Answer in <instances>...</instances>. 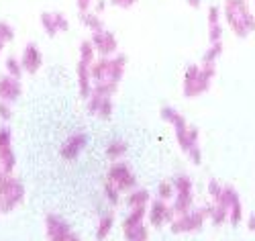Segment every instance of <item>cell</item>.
<instances>
[{"instance_id": "cell-29", "label": "cell", "mask_w": 255, "mask_h": 241, "mask_svg": "<svg viewBox=\"0 0 255 241\" xmlns=\"http://www.w3.org/2000/svg\"><path fill=\"white\" fill-rule=\"evenodd\" d=\"M12 149V133L8 127H0V151Z\"/></svg>"}, {"instance_id": "cell-28", "label": "cell", "mask_w": 255, "mask_h": 241, "mask_svg": "<svg viewBox=\"0 0 255 241\" xmlns=\"http://www.w3.org/2000/svg\"><path fill=\"white\" fill-rule=\"evenodd\" d=\"M96 115H98L100 119H104V121H109V119H111V115H113V96L104 98V100L100 102V106H98Z\"/></svg>"}, {"instance_id": "cell-34", "label": "cell", "mask_w": 255, "mask_h": 241, "mask_svg": "<svg viewBox=\"0 0 255 241\" xmlns=\"http://www.w3.org/2000/svg\"><path fill=\"white\" fill-rule=\"evenodd\" d=\"M0 119H2V121H10L12 119V106H10V102L0 100Z\"/></svg>"}, {"instance_id": "cell-13", "label": "cell", "mask_w": 255, "mask_h": 241, "mask_svg": "<svg viewBox=\"0 0 255 241\" xmlns=\"http://www.w3.org/2000/svg\"><path fill=\"white\" fill-rule=\"evenodd\" d=\"M23 94V86H20V78H12V76H4L0 78V100L4 102H14Z\"/></svg>"}, {"instance_id": "cell-16", "label": "cell", "mask_w": 255, "mask_h": 241, "mask_svg": "<svg viewBox=\"0 0 255 241\" xmlns=\"http://www.w3.org/2000/svg\"><path fill=\"white\" fill-rule=\"evenodd\" d=\"M127 149H129L127 141H123V139H115V141L109 143V147H106V158L113 160V162H117V160H121V158L125 156Z\"/></svg>"}, {"instance_id": "cell-4", "label": "cell", "mask_w": 255, "mask_h": 241, "mask_svg": "<svg viewBox=\"0 0 255 241\" xmlns=\"http://www.w3.org/2000/svg\"><path fill=\"white\" fill-rule=\"evenodd\" d=\"M25 201V186L12 174H0V211L10 213Z\"/></svg>"}, {"instance_id": "cell-3", "label": "cell", "mask_w": 255, "mask_h": 241, "mask_svg": "<svg viewBox=\"0 0 255 241\" xmlns=\"http://www.w3.org/2000/svg\"><path fill=\"white\" fill-rule=\"evenodd\" d=\"M161 119L169 125H174L176 129V139L180 143V147L188 153L194 145H198V129L196 127H190L186 123V119L176 111L174 106H163L161 108Z\"/></svg>"}, {"instance_id": "cell-24", "label": "cell", "mask_w": 255, "mask_h": 241, "mask_svg": "<svg viewBox=\"0 0 255 241\" xmlns=\"http://www.w3.org/2000/svg\"><path fill=\"white\" fill-rule=\"evenodd\" d=\"M223 53V41L210 43V47L206 49V53L202 55V63H215Z\"/></svg>"}, {"instance_id": "cell-19", "label": "cell", "mask_w": 255, "mask_h": 241, "mask_svg": "<svg viewBox=\"0 0 255 241\" xmlns=\"http://www.w3.org/2000/svg\"><path fill=\"white\" fill-rule=\"evenodd\" d=\"M80 18H82V25L88 27L92 33L104 29V23H102V18H100L98 12H90V10L88 12H80Z\"/></svg>"}, {"instance_id": "cell-10", "label": "cell", "mask_w": 255, "mask_h": 241, "mask_svg": "<svg viewBox=\"0 0 255 241\" xmlns=\"http://www.w3.org/2000/svg\"><path fill=\"white\" fill-rule=\"evenodd\" d=\"M88 145V135L84 133V131H76V133H72L66 143L61 145V158L63 160H76L80 153L86 149Z\"/></svg>"}, {"instance_id": "cell-20", "label": "cell", "mask_w": 255, "mask_h": 241, "mask_svg": "<svg viewBox=\"0 0 255 241\" xmlns=\"http://www.w3.org/2000/svg\"><path fill=\"white\" fill-rule=\"evenodd\" d=\"M41 25H43V31L49 37H55L59 33V25H57V12H43L41 14Z\"/></svg>"}, {"instance_id": "cell-15", "label": "cell", "mask_w": 255, "mask_h": 241, "mask_svg": "<svg viewBox=\"0 0 255 241\" xmlns=\"http://www.w3.org/2000/svg\"><path fill=\"white\" fill-rule=\"evenodd\" d=\"M113 227H115V217H113L111 213H104V215L98 219V227H96V239H98V241H104L106 237L111 235Z\"/></svg>"}, {"instance_id": "cell-32", "label": "cell", "mask_w": 255, "mask_h": 241, "mask_svg": "<svg viewBox=\"0 0 255 241\" xmlns=\"http://www.w3.org/2000/svg\"><path fill=\"white\" fill-rule=\"evenodd\" d=\"M157 194H159L161 201H169V199H172V196L176 194V188H174L172 182H161V184L157 186Z\"/></svg>"}, {"instance_id": "cell-38", "label": "cell", "mask_w": 255, "mask_h": 241, "mask_svg": "<svg viewBox=\"0 0 255 241\" xmlns=\"http://www.w3.org/2000/svg\"><path fill=\"white\" fill-rule=\"evenodd\" d=\"M57 25H59V33H61V31H68V29H70V23H68V18L63 16L61 12H57Z\"/></svg>"}, {"instance_id": "cell-14", "label": "cell", "mask_w": 255, "mask_h": 241, "mask_svg": "<svg viewBox=\"0 0 255 241\" xmlns=\"http://www.w3.org/2000/svg\"><path fill=\"white\" fill-rule=\"evenodd\" d=\"M90 65L86 61H78V86H80V96L88 98L92 94V74H90Z\"/></svg>"}, {"instance_id": "cell-31", "label": "cell", "mask_w": 255, "mask_h": 241, "mask_svg": "<svg viewBox=\"0 0 255 241\" xmlns=\"http://www.w3.org/2000/svg\"><path fill=\"white\" fill-rule=\"evenodd\" d=\"M241 217H243V213H241V201H239V203L229 207V221H231V225L237 227L241 223Z\"/></svg>"}, {"instance_id": "cell-8", "label": "cell", "mask_w": 255, "mask_h": 241, "mask_svg": "<svg viewBox=\"0 0 255 241\" xmlns=\"http://www.w3.org/2000/svg\"><path fill=\"white\" fill-rule=\"evenodd\" d=\"M206 219V211L200 209V211H194V213H184L180 217H176L172 223H169V227H172L174 233H190V231H196L202 227Z\"/></svg>"}, {"instance_id": "cell-18", "label": "cell", "mask_w": 255, "mask_h": 241, "mask_svg": "<svg viewBox=\"0 0 255 241\" xmlns=\"http://www.w3.org/2000/svg\"><path fill=\"white\" fill-rule=\"evenodd\" d=\"M147 203H149V192L143 190V188H135L129 192V196H127V205L131 209L133 207H147Z\"/></svg>"}, {"instance_id": "cell-23", "label": "cell", "mask_w": 255, "mask_h": 241, "mask_svg": "<svg viewBox=\"0 0 255 241\" xmlns=\"http://www.w3.org/2000/svg\"><path fill=\"white\" fill-rule=\"evenodd\" d=\"M96 59V49L92 45V41L86 39L80 43V61H86V63H92Z\"/></svg>"}, {"instance_id": "cell-26", "label": "cell", "mask_w": 255, "mask_h": 241, "mask_svg": "<svg viewBox=\"0 0 255 241\" xmlns=\"http://www.w3.org/2000/svg\"><path fill=\"white\" fill-rule=\"evenodd\" d=\"M4 68H6V74L12 76V78H20V76H23V72H25V70H23V65H20V59H16L14 55L6 57Z\"/></svg>"}, {"instance_id": "cell-17", "label": "cell", "mask_w": 255, "mask_h": 241, "mask_svg": "<svg viewBox=\"0 0 255 241\" xmlns=\"http://www.w3.org/2000/svg\"><path fill=\"white\" fill-rule=\"evenodd\" d=\"M147 215V207H133L129 217L123 221V229H129V227H137L143 223V219Z\"/></svg>"}, {"instance_id": "cell-7", "label": "cell", "mask_w": 255, "mask_h": 241, "mask_svg": "<svg viewBox=\"0 0 255 241\" xmlns=\"http://www.w3.org/2000/svg\"><path fill=\"white\" fill-rule=\"evenodd\" d=\"M45 229H47V239L49 241H82L78 233L72 231V227L57 215H47L45 217Z\"/></svg>"}, {"instance_id": "cell-12", "label": "cell", "mask_w": 255, "mask_h": 241, "mask_svg": "<svg viewBox=\"0 0 255 241\" xmlns=\"http://www.w3.org/2000/svg\"><path fill=\"white\" fill-rule=\"evenodd\" d=\"M20 65L27 74H37L43 65V55H41V49L37 47V43H27L23 55H20Z\"/></svg>"}, {"instance_id": "cell-21", "label": "cell", "mask_w": 255, "mask_h": 241, "mask_svg": "<svg viewBox=\"0 0 255 241\" xmlns=\"http://www.w3.org/2000/svg\"><path fill=\"white\" fill-rule=\"evenodd\" d=\"M123 231H125V241H147L149 239V233H147V227L143 223L137 227L123 229Z\"/></svg>"}, {"instance_id": "cell-2", "label": "cell", "mask_w": 255, "mask_h": 241, "mask_svg": "<svg viewBox=\"0 0 255 241\" xmlns=\"http://www.w3.org/2000/svg\"><path fill=\"white\" fill-rule=\"evenodd\" d=\"M217 70L215 63H192L188 65V70L184 74V96L188 98H196L200 94H204L210 88V82L215 78Z\"/></svg>"}, {"instance_id": "cell-6", "label": "cell", "mask_w": 255, "mask_h": 241, "mask_svg": "<svg viewBox=\"0 0 255 241\" xmlns=\"http://www.w3.org/2000/svg\"><path fill=\"white\" fill-rule=\"evenodd\" d=\"M174 188H176V201H174V213L176 215H184L190 211V207H192V201H194V194H192V180H190L188 176H178L174 180Z\"/></svg>"}, {"instance_id": "cell-27", "label": "cell", "mask_w": 255, "mask_h": 241, "mask_svg": "<svg viewBox=\"0 0 255 241\" xmlns=\"http://www.w3.org/2000/svg\"><path fill=\"white\" fill-rule=\"evenodd\" d=\"M104 194H106V201H109L111 205H119L121 203V192H119V188L115 186V184H111L109 180L104 182Z\"/></svg>"}, {"instance_id": "cell-5", "label": "cell", "mask_w": 255, "mask_h": 241, "mask_svg": "<svg viewBox=\"0 0 255 241\" xmlns=\"http://www.w3.org/2000/svg\"><path fill=\"white\" fill-rule=\"evenodd\" d=\"M106 180L111 184H115L119 188V192H131L137 188V176L131 172V168L123 164V162H115L109 168V174H106Z\"/></svg>"}, {"instance_id": "cell-41", "label": "cell", "mask_w": 255, "mask_h": 241, "mask_svg": "<svg viewBox=\"0 0 255 241\" xmlns=\"http://www.w3.org/2000/svg\"><path fill=\"white\" fill-rule=\"evenodd\" d=\"M247 227H249V231H253V233H255V215H251V217H249Z\"/></svg>"}, {"instance_id": "cell-22", "label": "cell", "mask_w": 255, "mask_h": 241, "mask_svg": "<svg viewBox=\"0 0 255 241\" xmlns=\"http://www.w3.org/2000/svg\"><path fill=\"white\" fill-rule=\"evenodd\" d=\"M217 203L229 209L231 205L239 203V194H237V190L233 188V186H223V190H221V196L217 199Z\"/></svg>"}, {"instance_id": "cell-40", "label": "cell", "mask_w": 255, "mask_h": 241, "mask_svg": "<svg viewBox=\"0 0 255 241\" xmlns=\"http://www.w3.org/2000/svg\"><path fill=\"white\" fill-rule=\"evenodd\" d=\"M186 2H188V6H192V8H200L202 0H186Z\"/></svg>"}, {"instance_id": "cell-9", "label": "cell", "mask_w": 255, "mask_h": 241, "mask_svg": "<svg viewBox=\"0 0 255 241\" xmlns=\"http://www.w3.org/2000/svg\"><path fill=\"white\" fill-rule=\"evenodd\" d=\"M90 41H92V45H94L96 53H100V55H104V57H109V55H115V53H117L119 43H117L115 33H111V31H106V29L94 31Z\"/></svg>"}, {"instance_id": "cell-1", "label": "cell", "mask_w": 255, "mask_h": 241, "mask_svg": "<svg viewBox=\"0 0 255 241\" xmlns=\"http://www.w3.org/2000/svg\"><path fill=\"white\" fill-rule=\"evenodd\" d=\"M223 14L231 31L237 37H247L255 33V14L251 12L247 0H225Z\"/></svg>"}, {"instance_id": "cell-33", "label": "cell", "mask_w": 255, "mask_h": 241, "mask_svg": "<svg viewBox=\"0 0 255 241\" xmlns=\"http://www.w3.org/2000/svg\"><path fill=\"white\" fill-rule=\"evenodd\" d=\"M208 39H210V43L223 41V23H215V25H208Z\"/></svg>"}, {"instance_id": "cell-25", "label": "cell", "mask_w": 255, "mask_h": 241, "mask_svg": "<svg viewBox=\"0 0 255 241\" xmlns=\"http://www.w3.org/2000/svg\"><path fill=\"white\" fill-rule=\"evenodd\" d=\"M208 213H210V217H212V225H223L227 219H229V209L223 207V205H219V203L212 207Z\"/></svg>"}, {"instance_id": "cell-37", "label": "cell", "mask_w": 255, "mask_h": 241, "mask_svg": "<svg viewBox=\"0 0 255 241\" xmlns=\"http://www.w3.org/2000/svg\"><path fill=\"white\" fill-rule=\"evenodd\" d=\"M92 2H94V0H76L80 12H88V10L92 8Z\"/></svg>"}, {"instance_id": "cell-11", "label": "cell", "mask_w": 255, "mask_h": 241, "mask_svg": "<svg viewBox=\"0 0 255 241\" xmlns=\"http://www.w3.org/2000/svg\"><path fill=\"white\" fill-rule=\"evenodd\" d=\"M174 215H176V213H174L172 207L165 205V201L157 199V201L151 203V209H149V223H151L153 227L169 225V223H172L174 219H176Z\"/></svg>"}, {"instance_id": "cell-35", "label": "cell", "mask_w": 255, "mask_h": 241, "mask_svg": "<svg viewBox=\"0 0 255 241\" xmlns=\"http://www.w3.org/2000/svg\"><path fill=\"white\" fill-rule=\"evenodd\" d=\"M221 190H223V186H221L217 180H210V182H208V192H210V196H212L215 201L221 196Z\"/></svg>"}, {"instance_id": "cell-39", "label": "cell", "mask_w": 255, "mask_h": 241, "mask_svg": "<svg viewBox=\"0 0 255 241\" xmlns=\"http://www.w3.org/2000/svg\"><path fill=\"white\" fill-rule=\"evenodd\" d=\"M92 6H94V12L102 14V12H104V8H106V0H96V2H94Z\"/></svg>"}, {"instance_id": "cell-30", "label": "cell", "mask_w": 255, "mask_h": 241, "mask_svg": "<svg viewBox=\"0 0 255 241\" xmlns=\"http://www.w3.org/2000/svg\"><path fill=\"white\" fill-rule=\"evenodd\" d=\"M14 39V29H12V25H8L6 20H0V41L4 43H10Z\"/></svg>"}, {"instance_id": "cell-44", "label": "cell", "mask_w": 255, "mask_h": 241, "mask_svg": "<svg viewBox=\"0 0 255 241\" xmlns=\"http://www.w3.org/2000/svg\"><path fill=\"white\" fill-rule=\"evenodd\" d=\"M0 213H2V211H0Z\"/></svg>"}, {"instance_id": "cell-42", "label": "cell", "mask_w": 255, "mask_h": 241, "mask_svg": "<svg viewBox=\"0 0 255 241\" xmlns=\"http://www.w3.org/2000/svg\"><path fill=\"white\" fill-rule=\"evenodd\" d=\"M2 49H4V43H2V41H0V53H2Z\"/></svg>"}, {"instance_id": "cell-43", "label": "cell", "mask_w": 255, "mask_h": 241, "mask_svg": "<svg viewBox=\"0 0 255 241\" xmlns=\"http://www.w3.org/2000/svg\"><path fill=\"white\" fill-rule=\"evenodd\" d=\"M0 174H2V170H0Z\"/></svg>"}, {"instance_id": "cell-36", "label": "cell", "mask_w": 255, "mask_h": 241, "mask_svg": "<svg viewBox=\"0 0 255 241\" xmlns=\"http://www.w3.org/2000/svg\"><path fill=\"white\" fill-rule=\"evenodd\" d=\"M137 0H111V4L119 6V8H131Z\"/></svg>"}]
</instances>
